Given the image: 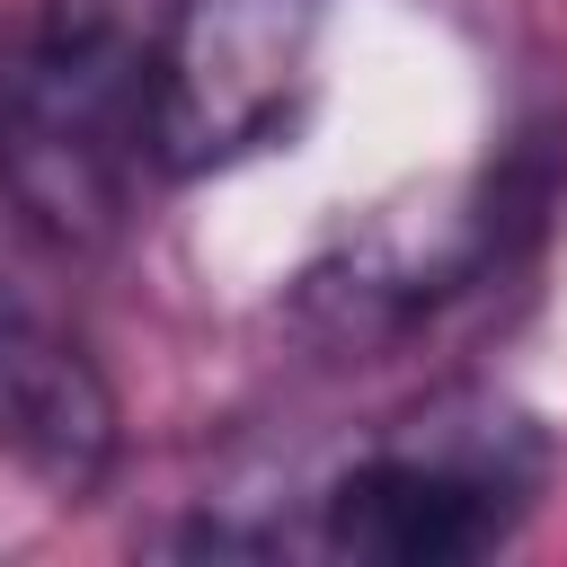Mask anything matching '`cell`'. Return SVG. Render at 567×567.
<instances>
[{"label":"cell","instance_id":"6da1fadb","mask_svg":"<svg viewBox=\"0 0 567 567\" xmlns=\"http://www.w3.org/2000/svg\"><path fill=\"white\" fill-rule=\"evenodd\" d=\"M168 0H35L0 44V177L35 230L97 248L159 168Z\"/></svg>","mask_w":567,"mask_h":567},{"label":"cell","instance_id":"7a4b0ae2","mask_svg":"<svg viewBox=\"0 0 567 567\" xmlns=\"http://www.w3.org/2000/svg\"><path fill=\"white\" fill-rule=\"evenodd\" d=\"M532 505V452L496 434H425V443H381L354 470L319 487V549L372 558V567H452L478 558L514 532Z\"/></svg>","mask_w":567,"mask_h":567},{"label":"cell","instance_id":"3957f363","mask_svg":"<svg viewBox=\"0 0 567 567\" xmlns=\"http://www.w3.org/2000/svg\"><path fill=\"white\" fill-rule=\"evenodd\" d=\"M319 0H168L159 27V168H221L310 89Z\"/></svg>","mask_w":567,"mask_h":567},{"label":"cell","instance_id":"277c9868","mask_svg":"<svg viewBox=\"0 0 567 567\" xmlns=\"http://www.w3.org/2000/svg\"><path fill=\"white\" fill-rule=\"evenodd\" d=\"M0 452L53 496H89L115 461V399L97 363L18 301H0Z\"/></svg>","mask_w":567,"mask_h":567}]
</instances>
